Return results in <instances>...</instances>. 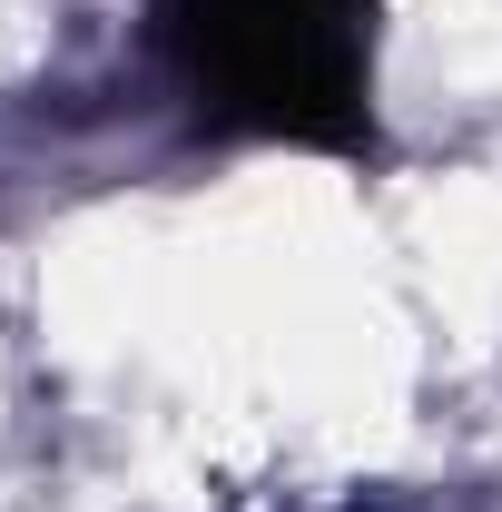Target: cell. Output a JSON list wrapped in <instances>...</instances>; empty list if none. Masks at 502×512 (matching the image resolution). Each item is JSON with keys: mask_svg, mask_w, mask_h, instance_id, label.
Here are the masks:
<instances>
[{"mask_svg": "<svg viewBox=\"0 0 502 512\" xmlns=\"http://www.w3.org/2000/svg\"><path fill=\"white\" fill-rule=\"evenodd\" d=\"M158 40L207 128L375 158V0H158Z\"/></svg>", "mask_w": 502, "mask_h": 512, "instance_id": "obj_1", "label": "cell"}]
</instances>
